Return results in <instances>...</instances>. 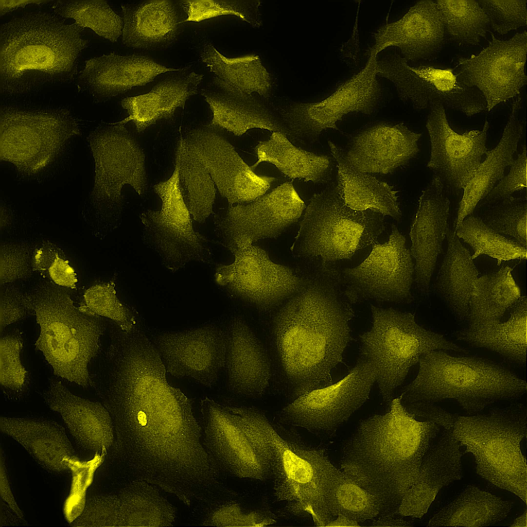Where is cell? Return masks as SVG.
I'll return each instance as SVG.
<instances>
[{
	"mask_svg": "<svg viewBox=\"0 0 527 527\" xmlns=\"http://www.w3.org/2000/svg\"><path fill=\"white\" fill-rule=\"evenodd\" d=\"M340 276L325 268L279 309L272 324L274 347L293 398L333 383L343 363L355 316Z\"/></svg>",
	"mask_w": 527,
	"mask_h": 527,
	"instance_id": "obj_1",
	"label": "cell"
},
{
	"mask_svg": "<svg viewBox=\"0 0 527 527\" xmlns=\"http://www.w3.org/2000/svg\"><path fill=\"white\" fill-rule=\"evenodd\" d=\"M83 29L54 12H27L0 31L1 92L20 98L70 81L87 46Z\"/></svg>",
	"mask_w": 527,
	"mask_h": 527,
	"instance_id": "obj_2",
	"label": "cell"
},
{
	"mask_svg": "<svg viewBox=\"0 0 527 527\" xmlns=\"http://www.w3.org/2000/svg\"><path fill=\"white\" fill-rule=\"evenodd\" d=\"M227 409L265 464L277 501L290 513L326 526L335 517L331 492L341 469L323 449L284 435L259 411L232 405Z\"/></svg>",
	"mask_w": 527,
	"mask_h": 527,
	"instance_id": "obj_3",
	"label": "cell"
},
{
	"mask_svg": "<svg viewBox=\"0 0 527 527\" xmlns=\"http://www.w3.org/2000/svg\"><path fill=\"white\" fill-rule=\"evenodd\" d=\"M417 373L401 394L404 406L442 401L456 402L471 413L514 399L526 381L505 367L485 359L434 350L423 356Z\"/></svg>",
	"mask_w": 527,
	"mask_h": 527,
	"instance_id": "obj_4",
	"label": "cell"
},
{
	"mask_svg": "<svg viewBox=\"0 0 527 527\" xmlns=\"http://www.w3.org/2000/svg\"><path fill=\"white\" fill-rule=\"evenodd\" d=\"M387 412L361 423L344 447L340 469L368 490L401 466L421 461L440 426L412 415L401 401L391 400Z\"/></svg>",
	"mask_w": 527,
	"mask_h": 527,
	"instance_id": "obj_5",
	"label": "cell"
},
{
	"mask_svg": "<svg viewBox=\"0 0 527 527\" xmlns=\"http://www.w3.org/2000/svg\"><path fill=\"white\" fill-rule=\"evenodd\" d=\"M31 295L40 328L36 348L57 376L82 387L92 385L89 365L99 352L102 323L82 312L64 288L54 284L42 286Z\"/></svg>",
	"mask_w": 527,
	"mask_h": 527,
	"instance_id": "obj_6",
	"label": "cell"
},
{
	"mask_svg": "<svg viewBox=\"0 0 527 527\" xmlns=\"http://www.w3.org/2000/svg\"><path fill=\"white\" fill-rule=\"evenodd\" d=\"M452 432L473 457L480 477L526 503L527 466L521 448L526 436V414L522 406L456 414Z\"/></svg>",
	"mask_w": 527,
	"mask_h": 527,
	"instance_id": "obj_7",
	"label": "cell"
},
{
	"mask_svg": "<svg viewBox=\"0 0 527 527\" xmlns=\"http://www.w3.org/2000/svg\"><path fill=\"white\" fill-rule=\"evenodd\" d=\"M372 323L360 336V356L374 367L379 393L389 402L420 358L434 350L466 353L463 347L417 322L413 313L372 305Z\"/></svg>",
	"mask_w": 527,
	"mask_h": 527,
	"instance_id": "obj_8",
	"label": "cell"
},
{
	"mask_svg": "<svg viewBox=\"0 0 527 527\" xmlns=\"http://www.w3.org/2000/svg\"><path fill=\"white\" fill-rule=\"evenodd\" d=\"M385 216L347 206L337 186L314 194L303 214L294 243L305 256L321 266L347 260L377 242Z\"/></svg>",
	"mask_w": 527,
	"mask_h": 527,
	"instance_id": "obj_9",
	"label": "cell"
},
{
	"mask_svg": "<svg viewBox=\"0 0 527 527\" xmlns=\"http://www.w3.org/2000/svg\"><path fill=\"white\" fill-rule=\"evenodd\" d=\"M1 160L21 175L36 178L58 162L73 139L79 124L65 108H1Z\"/></svg>",
	"mask_w": 527,
	"mask_h": 527,
	"instance_id": "obj_10",
	"label": "cell"
},
{
	"mask_svg": "<svg viewBox=\"0 0 527 527\" xmlns=\"http://www.w3.org/2000/svg\"><path fill=\"white\" fill-rule=\"evenodd\" d=\"M125 126H100L87 137L94 164L88 203L97 218L113 224L121 217L124 187L129 186L141 196L147 186L145 154Z\"/></svg>",
	"mask_w": 527,
	"mask_h": 527,
	"instance_id": "obj_11",
	"label": "cell"
},
{
	"mask_svg": "<svg viewBox=\"0 0 527 527\" xmlns=\"http://www.w3.org/2000/svg\"><path fill=\"white\" fill-rule=\"evenodd\" d=\"M376 71L378 76L393 84L402 100L417 109L441 104L468 117L486 110L480 92L451 68L412 65L404 57L390 54L378 58Z\"/></svg>",
	"mask_w": 527,
	"mask_h": 527,
	"instance_id": "obj_12",
	"label": "cell"
},
{
	"mask_svg": "<svg viewBox=\"0 0 527 527\" xmlns=\"http://www.w3.org/2000/svg\"><path fill=\"white\" fill-rule=\"evenodd\" d=\"M229 247L233 260L216 268L215 282L258 309L275 307L298 292L307 282L246 239L230 242Z\"/></svg>",
	"mask_w": 527,
	"mask_h": 527,
	"instance_id": "obj_13",
	"label": "cell"
},
{
	"mask_svg": "<svg viewBox=\"0 0 527 527\" xmlns=\"http://www.w3.org/2000/svg\"><path fill=\"white\" fill-rule=\"evenodd\" d=\"M376 382L372 364L360 357L354 367L336 383L294 398L280 415L288 423L312 432H334L367 400Z\"/></svg>",
	"mask_w": 527,
	"mask_h": 527,
	"instance_id": "obj_14",
	"label": "cell"
},
{
	"mask_svg": "<svg viewBox=\"0 0 527 527\" xmlns=\"http://www.w3.org/2000/svg\"><path fill=\"white\" fill-rule=\"evenodd\" d=\"M373 245L359 265L343 272L341 282L348 300L352 304L368 300L410 301L414 266L404 236L393 226L385 242Z\"/></svg>",
	"mask_w": 527,
	"mask_h": 527,
	"instance_id": "obj_15",
	"label": "cell"
},
{
	"mask_svg": "<svg viewBox=\"0 0 527 527\" xmlns=\"http://www.w3.org/2000/svg\"><path fill=\"white\" fill-rule=\"evenodd\" d=\"M378 55L370 51L364 66L323 100L293 105L283 114L288 135L311 140L353 112L366 114L375 110L381 96L376 65Z\"/></svg>",
	"mask_w": 527,
	"mask_h": 527,
	"instance_id": "obj_16",
	"label": "cell"
},
{
	"mask_svg": "<svg viewBox=\"0 0 527 527\" xmlns=\"http://www.w3.org/2000/svg\"><path fill=\"white\" fill-rule=\"evenodd\" d=\"M162 490L134 480L118 490L90 498L75 526H167L174 523V507Z\"/></svg>",
	"mask_w": 527,
	"mask_h": 527,
	"instance_id": "obj_17",
	"label": "cell"
},
{
	"mask_svg": "<svg viewBox=\"0 0 527 527\" xmlns=\"http://www.w3.org/2000/svg\"><path fill=\"white\" fill-rule=\"evenodd\" d=\"M527 33L502 40L494 37L480 52L459 61L465 80L483 97L486 110L518 96L526 83Z\"/></svg>",
	"mask_w": 527,
	"mask_h": 527,
	"instance_id": "obj_18",
	"label": "cell"
},
{
	"mask_svg": "<svg viewBox=\"0 0 527 527\" xmlns=\"http://www.w3.org/2000/svg\"><path fill=\"white\" fill-rule=\"evenodd\" d=\"M215 130L197 128L184 139L207 169L221 196L233 205L251 202L267 192L275 178L257 174Z\"/></svg>",
	"mask_w": 527,
	"mask_h": 527,
	"instance_id": "obj_19",
	"label": "cell"
},
{
	"mask_svg": "<svg viewBox=\"0 0 527 527\" xmlns=\"http://www.w3.org/2000/svg\"><path fill=\"white\" fill-rule=\"evenodd\" d=\"M489 127L485 121L482 129L458 133L450 126L443 105L436 104L429 109L426 128L430 156L427 166L446 189L463 191L487 151Z\"/></svg>",
	"mask_w": 527,
	"mask_h": 527,
	"instance_id": "obj_20",
	"label": "cell"
},
{
	"mask_svg": "<svg viewBox=\"0 0 527 527\" xmlns=\"http://www.w3.org/2000/svg\"><path fill=\"white\" fill-rule=\"evenodd\" d=\"M305 207L293 184L286 182L251 202L229 204L217 223L229 243L244 239L254 243L280 235L301 217Z\"/></svg>",
	"mask_w": 527,
	"mask_h": 527,
	"instance_id": "obj_21",
	"label": "cell"
},
{
	"mask_svg": "<svg viewBox=\"0 0 527 527\" xmlns=\"http://www.w3.org/2000/svg\"><path fill=\"white\" fill-rule=\"evenodd\" d=\"M156 347L166 371L206 387L214 385L225 368L227 330L206 325L159 336Z\"/></svg>",
	"mask_w": 527,
	"mask_h": 527,
	"instance_id": "obj_22",
	"label": "cell"
},
{
	"mask_svg": "<svg viewBox=\"0 0 527 527\" xmlns=\"http://www.w3.org/2000/svg\"><path fill=\"white\" fill-rule=\"evenodd\" d=\"M200 409L204 443L218 467L238 478L268 479L260 455L224 405L205 398Z\"/></svg>",
	"mask_w": 527,
	"mask_h": 527,
	"instance_id": "obj_23",
	"label": "cell"
},
{
	"mask_svg": "<svg viewBox=\"0 0 527 527\" xmlns=\"http://www.w3.org/2000/svg\"><path fill=\"white\" fill-rule=\"evenodd\" d=\"M450 205L447 189L434 175L419 197L409 233L415 280L424 293L429 292L432 276L447 235Z\"/></svg>",
	"mask_w": 527,
	"mask_h": 527,
	"instance_id": "obj_24",
	"label": "cell"
},
{
	"mask_svg": "<svg viewBox=\"0 0 527 527\" xmlns=\"http://www.w3.org/2000/svg\"><path fill=\"white\" fill-rule=\"evenodd\" d=\"M182 70L146 56L110 53L85 62L78 77V87L95 102H104L145 85L162 74Z\"/></svg>",
	"mask_w": 527,
	"mask_h": 527,
	"instance_id": "obj_25",
	"label": "cell"
},
{
	"mask_svg": "<svg viewBox=\"0 0 527 527\" xmlns=\"http://www.w3.org/2000/svg\"><path fill=\"white\" fill-rule=\"evenodd\" d=\"M446 32L435 1H421L400 19L387 23L374 33L371 49L376 54L390 47L400 50L408 61L428 58L440 50Z\"/></svg>",
	"mask_w": 527,
	"mask_h": 527,
	"instance_id": "obj_26",
	"label": "cell"
},
{
	"mask_svg": "<svg viewBox=\"0 0 527 527\" xmlns=\"http://www.w3.org/2000/svg\"><path fill=\"white\" fill-rule=\"evenodd\" d=\"M421 136L401 123L378 124L358 134L345 156L359 171L388 174L417 154Z\"/></svg>",
	"mask_w": 527,
	"mask_h": 527,
	"instance_id": "obj_27",
	"label": "cell"
},
{
	"mask_svg": "<svg viewBox=\"0 0 527 527\" xmlns=\"http://www.w3.org/2000/svg\"><path fill=\"white\" fill-rule=\"evenodd\" d=\"M46 404L61 417L82 448L104 454L114 438L110 414L101 403L75 395L61 381L52 380L43 393Z\"/></svg>",
	"mask_w": 527,
	"mask_h": 527,
	"instance_id": "obj_28",
	"label": "cell"
},
{
	"mask_svg": "<svg viewBox=\"0 0 527 527\" xmlns=\"http://www.w3.org/2000/svg\"><path fill=\"white\" fill-rule=\"evenodd\" d=\"M462 452L452 429L444 430L424 456L418 478L403 496L395 514L421 519L443 487L462 478Z\"/></svg>",
	"mask_w": 527,
	"mask_h": 527,
	"instance_id": "obj_29",
	"label": "cell"
},
{
	"mask_svg": "<svg viewBox=\"0 0 527 527\" xmlns=\"http://www.w3.org/2000/svg\"><path fill=\"white\" fill-rule=\"evenodd\" d=\"M227 330L224 370L229 389L244 397L262 396L269 385L272 370L262 343L241 318L233 319Z\"/></svg>",
	"mask_w": 527,
	"mask_h": 527,
	"instance_id": "obj_30",
	"label": "cell"
},
{
	"mask_svg": "<svg viewBox=\"0 0 527 527\" xmlns=\"http://www.w3.org/2000/svg\"><path fill=\"white\" fill-rule=\"evenodd\" d=\"M0 429L46 470L66 471L69 461L75 457L65 429L56 421L38 417L2 416Z\"/></svg>",
	"mask_w": 527,
	"mask_h": 527,
	"instance_id": "obj_31",
	"label": "cell"
},
{
	"mask_svg": "<svg viewBox=\"0 0 527 527\" xmlns=\"http://www.w3.org/2000/svg\"><path fill=\"white\" fill-rule=\"evenodd\" d=\"M520 98L512 107L507 122L500 139L491 150L487 151L475 173L463 190L454 222L455 230L478 204L483 200L504 175L506 168L514 161V155L523 131L519 117Z\"/></svg>",
	"mask_w": 527,
	"mask_h": 527,
	"instance_id": "obj_32",
	"label": "cell"
},
{
	"mask_svg": "<svg viewBox=\"0 0 527 527\" xmlns=\"http://www.w3.org/2000/svg\"><path fill=\"white\" fill-rule=\"evenodd\" d=\"M203 77L194 72L181 74L159 83L147 93L125 98L121 104L128 116L116 122L125 125L131 121L141 132L161 119L171 117L197 93Z\"/></svg>",
	"mask_w": 527,
	"mask_h": 527,
	"instance_id": "obj_33",
	"label": "cell"
},
{
	"mask_svg": "<svg viewBox=\"0 0 527 527\" xmlns=\"http://www.w3.org/2000/svg\"><path fill=\"white\" fill-rule=\"evenodd\" d=\"M328 144L337 168L338 192L344 203L355 210H371L400 218L398 191L387 183L354 169L341 148L331 141Z\"/></svg>",
	"mask_w": 527,
	"mask_h": 527,
	"instance_id": "obj_34",
	"label": "cell"
},
{
	"mask_svg": "<svg viewBox=\"0 0 527 527\" xmlns=\"http://www.w3.org/2000/svg\"><path fill=\"white\" fill-rule=\"evenodd\" d=\"M121 9L122 42L127 47L151 49L166 46L179 32V18L170 1L122 5Z\"/></svg>",
	"mask_w": 527,
	"mask_h": 527,
	"instance_id": "obj_35",
	"label": "cell"
},
{
	"mask_svg": "<svg viewBox=\"0 0 527 527\" xmlns=\"http://www.w3.org/2000/svg\"><path fill=\"white\" fill-rule=\"evenodd\" d=\"M201 57L216 84L231 97L248 100L255 95L265 96L269 94L271 77L258 55L229 57L213 45L207 44L202 49Z\"/></svg>",
	"mask_w": 527,
	"mask_h": 527,
	"instance_id": "obj_36",
	"label": "cell"
},
{
	"mask_svg": "<svg viewBox=\"0 0 527 527\" xmlns=\"http://www.w3.org/2000/svg\"><path fill=\"white\" fill-rule=\"evenodd\" d=\"M447 248L436 282L438 294L455 318L467 320L479 273L469 251L454 231L447 233Z\"/></svg>",
	"mask_w": 527,
	"mask_h": 527,
	"instance_id": "obj_37",
	"label": "cell"
},
{
	"mask_svg": "<svg viewBox=\"0 0 527 527\" xmlns=\"http://www.w3.org/2000/svg\"><path fill=\"white\" fill-rule=\"evenodd\" d=\"M514 504L475 485L465 487L429 519L430 526L479 527L503 521Z\"/></svg>",
	"mask_w": 527,
	"mask_h": 527,
	"instance_id": "obj_38",
	"label": "cell"
},
{
	"mask_svg": "<svg viewBox=\"0 0 527 527\" xmlns=\"http://www.w3.org/2000/svg\"><path fill=\"white\" fill-rule=\"evenodd\" d=\"M527 300L521 296L504 321L470 326L457 332L459 340L483 348L518 364L525 362L526 352Z\"/></svg>",
	"mask_w": 527,
	"mask_h": 527,
	"instance_id": "obj_39",
	"label": "cell"
},
{
	"mask_svg": "<svg viewBox=\"0 0 527 527\" xmlns=\"http://www.w3.org/2000/svg\"><path fill=\"white\" fill-rule=\"evenodd\" d=\"M255 153L257 161L251 166L253 170L262 163H267L291 179L320 183L325 180L330 170L327 156L295 146L281 132H271L267 139L256 145Z\"/></svg>",
	"mask_w": 527,
	"mask_h": 527,
	"instance_id": "obj_40",
	"label": "cell"
},
{
	"mask_svg": "<svg viewBox=\"0 0 527 527\" xmlns=\"http://www.w3.org/2000/svg\"><path fill=\"white\" fill-rule=\"evenodd\" d=\"M203 95L212 114L208 126L210 128L222 129L237 136L253 129L278 132L288 136L283 123L257 102L210 93Z\"/></svg>",
	"mask_w": 527,
	"mask_h": 527,
	"instance_id": "obj_41",
	"label": "cell"
},
{
	"mask_svg": "<svg viewBox=\"0 0 527 527\" xmlns=\"http://www.w3.org/2000/svg\"><path fill=\"white\" fill-rule=\"evenodd\" d=\"M506 266L479 277L475 286L467 320L475 326L501 320L506 310L520 298L521 291Z\"/></svg>",
	"mask_w": 527,
	"mask_h": 527,
	"instance_id": "obj_42",
	"label": "cell"
},
{
	"mask_svg": "<svg viewBox=\"0 0 527 527\" xmlns=\"http://www.w3.org/2000/svg\"><path fill=\"white\" fill-rule=\"evenodd\" d=\"M176 154L181 191L193 220L204 223L212 215L217 189L207 169L181 136Z\"/></svg>",
	"mask_w": 527,
	"mask_h": 527,
	"instance_id": "obj_43",
	"label": "cell"
},
{
	"mask_svg": "<svg viewBox=\"0 0 527 527\" xmlns=\"http://www.w3.org/2000/svg\"><path fill=\"white\" fill-rule=\"evenodd\" d=\"M454 231L472 248L473 259L485 255L499 266L502 261L526 259V248L498 233L478 216H468Z\"/></svg>",
	"mask_w": 527,
	"mask_h": 527,
	"instance_id": "obj_44",
	"label": "cell"
},
{
	"mask_svg": "<svg viewBox=\"0 0 527 527\" xmlns=\"http://www.w3.org/2000/svg\"><path fill=\"white\" fill-rule=\"evenodd\" d=\"M52 10L111 42H116L122 34V19L105 1H59L54 3Z\"/></svg>",
	"mask_w": 527,
	"mask_h": 527,
	"instance_id": "obj_45",
	"label": "cell"
},
{
	"mask_svg": "<svg viewBox=\"0 0 527 527\" xmlns=\"http://www.w3.org/2000/svg\"><path fill=\"white\" fill-rule=\"evenodd\" d=\"M441 15L446 34L456 43L478 44L489 26L487 16L478 1H435Z\"/></svg>",
	"mask_w": 527,
	"mask_h": 527,
	"instance_id": "obj_46",
	"label": "cell"
},
{
	"mask_svg": "<svg viewBox=\"0 0 527 527\" xmlns=\"http://www.w3.org/2000/svg\"><path fill=\"white\" fill-rule=\"evenodd\" d=\"M331 502L335 517L342 514L358 523L371 521L381 513L376 497L342 471L332 488Z\"/></svg>",
	"mask_w": 527,
	"mask_h": 527,
	"instance_id": "obj_47",
	"label": "cell"
},
{
	"mask_svg": "<svg viewBox=\"0 0 527 527\" xmlns=\"http://www.w3.org/2000/svg\"><path fill=\"white\" fill-rule=\"evenodd\" d=\"M78 307L86 314L111 320L124 330L136 326L135 318L119 299L113 280L96 284L86 289Z\"/></svg>",
	"mask_w": 527,
	"mask_h": 527,
	"instance_id": "obj_48",
	"label": "cell"
},
{
	"mask_svg": "<svg viewBox=\"0 0 527 527\" xmlns=\"http://www.w3.org/2000/svg\"><path fill=\"white\" fill-rule=\"evenodd\" d=\"M496 202L480 217L498 233L526 248V197L510 196Z\"/></svg>",
	"mask_w": 527,
	"mask_h": 527,
	"instance_id": "obj_49",
	"label": "cell"
},
{
	"mask_svg": "<svg viewBox=\"0 0 527 527\" xmlns=\"http://www.w3.org/2000/svg\"><path fill=\"white\" fill-rule=\"evenodd\" d=\"M485 12L490 26L505 34L526 26V0L478 1Z\"/></svg>",
	"mask_w": 527,
	"mask_h": 527,
	"instance_id": "obj_50",
	"label": "cell"
},
{
	"mask_svg": "<svg viewBox=\"0 0 527 527\" xmlns=\"http://www.w3.org/2000/svg\"><path fill=\"white\" fill-rule=\"evenodd\" d=\"M22 347V341L17 335L1 338L0 382L5 388L18 390L25 384L27 372L21 360Z\"/></svg>",
	"mask_w": 527,
	"mask_h": 527,
	"instance_id": "obj_51",
	"label": "cell"
},
{
	"mask_svg": "<svg viewBox=\"0 0 527 527\" xmlns=\"http://www.w3.org/2000/svg\"><path fill=\"white\" fill-rule=\"evenodd\" d=\"M32 251L27 244L7 242L1 244L0 282L5 286L28 277L33 271Z\"/></svg>",
	"mask_w": 527,
	"mask_h": 527,
	"instance_id": "obj_52",
	"label": "cell"
},
{
	"mask_svg": "<svg viewBox=\"0 0 527 527\" xmlns=\"http://www.w3.org/2000/svg\"><path fill=\"white\" fill-rule=\"evenodd\" d=\"M274 520L256 511L247 510L238 503L224 504L205 515L201 523L215 526H266Z\"/></svg>",
	"mask_w": 527,
	"mask_h": 527,
	"instance_id": "obj_53",
	"label": "cell"
},
{
	"mask_svg": "<svg viewBox=\"0 0 527 527\" xmlns=\"http://www.w3.org/2000/svg\"><path fill=\"white\" fill-rule=\"evenodd\" d=\"M0 298V330L34 313L33 300L19 289L2 286Z\"/></svg>",
	"mask_w": 527,
	"mask_h": 527,
	"instance_id": "obj_54",
	"label": "cell"
},
{
	"mask_svg": "<svg viewBox=\"0 0 527 527\" xmlns=\"http://www.w3.org/2000/svg\"><path fill=\"white\" fill-rule=\"evenodd\" d=\"M186 13L185 22H199L224 15H233L250 22L249 17L236 5L213 0L185 1L182 2Z\"/></svg>",
	"mask_w": 527,
	"mask_h": 527,
	"instance_id": "obj_55",
	"label": "cell"
},
{
	"mask_svg": "<svg viewBox=\"0 0 527 527\" xmlns=\"http://www.w3.org/2000/svg\"><path fill=\"white\" fill-rule=\"evenodd\" d=\"M526 149L525 146L510 165V169L484 199L496 202L512 196L526 188ZM483 199V200H484Z\"/></svg>",
	"mask_w": 527,
	"mask_h": 527,
	"instance_id": "obj_56",
	"label": "cell"
},
{
	"mask_svg": "<svg viewBox=\"0 0 527 527\" xmlns=\"http://www.w3.org/2000/svg\"><path fill=\"white\" fill-rule=\"evenodd\" d=\"M45 273L57 286L71 289L77 287L78 278L76 272L59 250L50 261Z\"/></svg>",
	"mask_w": 527,
	"mask_h": 527,
	"instance_id": "obj_57",
	"label": "cell"
},
{
	"mask_svg": "<svg viewBox=\"0 0 527 527\" xmlns=\"http://www.w3.org/2000/svg\"><path fill=\"white\" fill-rule=\"evenodd\" d=\"M1 495L3 501L9 508L20 518L23 517V513L19 507L12 494L8 479L6 466L2 454L1 458Z\"/></svg>",
	"mask_w": 527,
	"mask_h": 527,
	"instance_id": "obj_58",
	"label": "cell"
},
{
	"mask_svg": "<svg viewBox=\"0 0 527 527\" xmlns=\"http://www.w3.org/2000/svg\"><path fill=\"white\" fill-rule=\"evenodd\" d=\"M50 2L39 0H0V15L2 17L8 13L27 6L43 4Z\"/></svg>",
	"mask_w": 527,
	"mask_h": 527,
	"instance_id": "obj_59",
	"label": "cell"
},
{
	"mask_svg": "<svg viewBox=\"0 0 527 527\" xmlns=\"http://www.w3.org/2000/svg\"><path fill=\"white\" fill-rule=\"evenodd\" d=\"M394 514H382L371 521L372 526H409L411 522L399 517Z\"/></svg>",
	"mask_w": 527,
	"mask_h": 527,
	"instance_id": "obj_60",
	"label": "cell"
},
{
	"mask_svg": "<svg viewBox=\"0 0 527 527\" xmlns=\"http://www.w3.org/2000/svg\"><path fill=\"white\" fill-rule=\"evenodd\" d=\"M359 526L358 523L342 514H338L329 522L326 526Z\"/></svg>",
	"mask_w": 527,
	"mask_h": 527,
	"instance_id": "obj_61",
	"label": "cell"
},
{
	"mask_svg": "<svg viewBox=\"0 0 527 527\" xmlns=\"http://www.w3.org/2000/svg\"><path fill=\"white\" fill-rule=\"evenodd\" d=\"M526 511L517 517L510 525L513 527H526Z\"/></svg>",
	"mask_w": 527,
	"mask_h": 527,
	"instance_id": "obj_62",
	"label": "cell"
}]
</instances>
